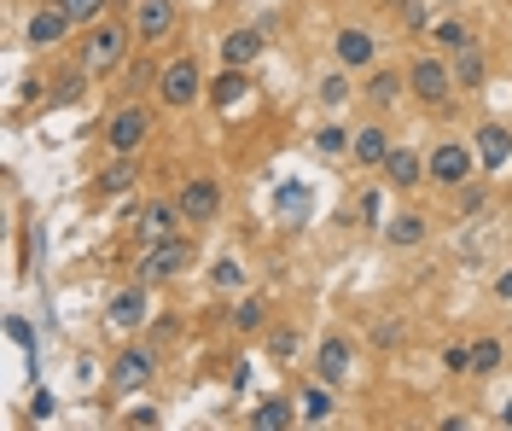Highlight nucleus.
Here are the masks:
<instances>
[{
  "label": "nucleus",
  "mask_w": 512,
  "mask_h": 431,
  "mask_svg": "<svg viewBox=\"0 0 512 431\" xmlns=\"http://www.w3.org/2000/svg\"><path fill=\"white\" fill-rule=\"evenodd\" d=\"M128 47H134V24L128 18H99L88 30H76V70L82 76H111L128 65Z\"/></svg>",
  "instance_id": "nucleus-1"
},
{
  "label": "nucleus",
  "mask_w": 512,
  "mask_h": 431,
  "mask_svg": "<svg viewBox=\"0 0 512 431\" xmlns=\"http://www.w3.org/2000/svg\"><path fill=\"white\" fill-rule=\"evenodd\" d=\"M192 263H198V245L175 228V233H163V239H152V245H140V257H134V280H146V286H169V280H181Z\"/></svg>",
  "instance_id": "nucleus-2"
},
{
  "label": "nucleus",
  "mask_w": 512,
  "mask_h": 431,
  "mask_svg": "<svg viewBox=\"0 0 512 431\" xmlns=\"http://www.w3.org/2000/svg\"><path fill=\"white\" fill-rule=\"evenodd\" d=\"M402 70H408V100L431 105V111H443V105L460 94V82H454V59L437 53V47H419Z\"/></svg>",
  "instance_id": "nucleus-3"
},
{
  "label": "nucleus",
  "mask_w": 512,
  "mask_h": 431,
  "mask_svg": "<svg viewBox=\"0 0 512 431\" xmlns=\"http://www.w3.org/2000/svg\"><path fill=\"white\" fill-rule=\"evenodd\" d=\"M483 164H478V146L472 140H460V134H448L437 140L431 152H425V187H443V193H460L466 181H478Z\"/></svg>",
  "instance_id": "nucleus-4"
},
{
  "label": "nucleus",
  "mask_w": 512,
  "mask_h": 431,
  "mask_svg": "<svg viewBox=\"0 0 512 431\" xmlns=\"http://www.w3.org/2000/svg\"><path fill=\"white\" fill-rule=\"evenodd\" d=\"M158 105L163 111H192V105L210 94V82H204V70H198V59L192 53H181V59H163V70H158Z\"/></svg>",
  "instance_id": "nucleus-5"
},
{
  "label": "nucleus",
  "mask_w": 512,
  "mask_h": 431,
  "mask_svg": "<svg viewBox=\"0 0 512 431\" xmlns=\"http://www.w3.org/2000/svg\"><path fill=\"white\" fill-rule=\"evenodd\" d=\"M152 129H158L152 105L146 100H123L111 117H105V152H146Z\"/></svg>",
  "instance_id": "nucleus-6"
},
{
  "label": "nucleus",
  "mask_w": 512,
  "mask_h": 431,
  "mask_svg": "<svg viewBox=\"0 0 512 431\" xmlns=\"http://www.w3.org/2000/svg\"><path fill=\"white\" fill-rule=\"evenodd\" d=\"M175 204H181V222H192V228H210V222L222 216L227 193H222V181H216V175H187V181L175 187Z\"/></svg>",
  "instance_id": "nucleus-7"
},
{
  "label": "nucleus",
  "mask_w": 512,
  "mask_h": 431,
  "mask_svg": "<svg viewBox=\"0 0 512 431\" xmlns=\"http://www.w3.org/2000/svg\"><path fill=\"white\" fill-rule=\"evenodd\" d=\"M128 24L140 47H163L169 35L181 30V0H134L128 6Z\"/></svg>",
  "instance_id": "nucleus-8"
},
{
  "label": "nucleus",
  "mask_w": 512,
  "mask_h": 431,
  "mask_svg": "<svg viewBox=\"0 0 512 431\" xmlns=\"http://www.w3.org/2000/svg\"><path fill=\"white\" fill-rule=\"evenodd\" d=\"M158 344H123L117 350V362H111V385L117 391H146L152 379H158Z\"/></svg>",
  "instance_id": "nucleus-9"
},
{
  "label": "nucleus",
  "mask_w": 512,
  "mask_h": 431,
  "mask_svg": "<svg viewBox=\"0 0 512 431\" xmlns=\"http://www.w3.org/2000/svg\"><path fill=\"white\" fill-rule=\"evenodd\" d=\"M332 53H338L344 70H373L379 65V35L367 30V24H338L332 30Z\"/></svg>",
  "instance_id": "nucleus-10"
},
{
  "label": "nucleus",
  "mask_w": 512,
  "mask_h": 431,
  "mask_svg": "<svg viewBox=\"0 0 512 431\" xmlns=\"http://www.w3.org/2000/svg\"><path fill=\"white\" fill-rule=\"evenodd\" d=\"M105 321L117 332H140L152 321V298H146V280H134V286H117L111 298H105Z\"/></svg>",
  "instance_id": "nucleus-11"
},
{
  "label": "nucleus",
  "mask_w": 512,
  "mask_h": 431,
  "mask_svg": "<svg viewBox=\"0 0 512 431\" xmlns=\"http://www.w3.org/2000/svg\"><path fill=\"white\" fill-rule=\"evenodd\" d=\"M70 35H76V24H70L64 6H35L30 18H24V41H30L35 53H53V47H64Z\"/></svg>",
  "instance_id": "nucleus-12"
},
{
  "label": "nucleus",
  "mask_w": 512,
  "mask_h": 431,
  "mask_svg": "<svg viewBox=\"0 0 512 431\" xmlns=\"http://www.w3.org/2000/svg\"><path fill=\"white\" fill-rule=\"evenodd\" d=\"M379 181L390 187V193H414V187H425V152L408 146V140H396L390 158H384V169H379Z\"/></svg>",
  "instance_id": "nucleus-13"
},
{
  "label": "nucleus",
  "mask_w": 512,
  "mask_h": 431,
  "mask_svg": "<svg viewBox=\"0 0 512 431\" xmlns=\"http://www.w3.org/2000/svg\"><path fill=\"white\" fill-rule=\"evenodd\" d=\"M140 175H146V169H140V152H111V164L94 175V193L99 199H123V193L140 187Z\"/></svg>",
  "instance_id": "nucleus-14"
},
{
  "label": "nucleus",
  "mask_w": 512,
  "mask_h": 431,
  "mask_svg": "<svg viewBox=\"0 0 512 431\" xmlns=\"http://www.w3.org/2000/svg\"><path fill=\"white\" fill-rule=\"evenodd\" d=\"M361 100L373 105V111H396V105L408 100V70L373 65L367 70V82H361Z\"/></svg>",
  "instance_id": "nucleus-15"
},
{
  "label": "nucleus",
  "mask_w": 512,
  "mask_h": 431,
  "mask_svg": "<svg viewBox=\"0 0 512 431\" xmlns=\"http://www.w3.org/2000/svg\"><path fill=\"white\" fill-rule=\"evenodd\" d=\"M355 367V344L344 338V332H326L315 350V379H326V385H344Z\"/></svg>",
  "instance_id": "nucleus-16"
},
{
  "label": "nucleus",
  "mask_w": 512,
  "mask_h": 431,
  "mask_svg": "<svg viewBox=\"0 0 512 431\" xmlns=\"http://www.w3.org/2000/svg\"><path fill=\"white\" fill-rule=\"evenodd\" d=\"M390 146H396V140H390V129H384L379 117H373V123H361V129H350V158H355L361 169H373V175L384 169Z\"/></svg>",
  "instance_id": "nucleus-17"
},
{
  "label": "nucleus",
  "mask_w": 512,
  "mask_h": 431,
  "mask_svg": "<svg viewBox=\"0 0 512 431\" xmlns=\"http://www.w3.org/2000/svg\"><path fill=\"white\" fill-rule=\"evenodd\" d=\"M379 239L390 251H414L431 239V216H419V210H396V216H384L379 222Z\"/></svg>",
  "instance_id": "nucleus-18"
},
{
  "label": "nucleus",
  "mask_w": 512,
  "mask_h": 431,
  "mask_svg": "<svg viewBox=\"0 0 512 431\" xmlns=\"http://www.w3.org/2000/svg\"><path fill=\"white\" fill-rule=\"evenodd\" d=\"M425 41H431L437 53H448V59H460L466 47H478V30H472L466 18H437V24H431V35H425Z\"/></svg>",
  "instance_id": "nucleus-19"
},
{
  "label": "nucleus",
  "mask_w": 512,
  "mask_h": 431,
  "mask_svg": "<svg viewBox=\"0 0 512 431\" xmlns=\"http://www.w3.org/2000/svg\"><path fill=\"white\" fill-rule=\"evenodd\" d=\"M245 426H251V431H286V426H297V402H291V397H262L251 414H245Z\"/></svg>",
  "instance_id": "nucleus-20"
},
{
  "label": "nucleus",
  "mask_w": 512,
  "mask_h": 431,
  "mask_svg": "<svg viewBox=\"0 0 512 431\" xmlns=\"http://www.w3.org/2000/svg\"><path fill=\"white\" fill-rule=\"evenodd\" d=\"M338 385H326V379H315V385H303L297 391V420H309V426H326L332 420V408H338V397H332Z\"/></svg>",
  "instance_id": "nucleus-21"
},
{
  "label": "nucleus",
  "mask_w": 512,
  "mask_h": 431,
  "mask_svg": "<svg viewBox=\"0 0 512 431\" xmlns=\"http://www.w3.org/2000/svg\"><path fill=\"white\" fill-rule=\"evenodd\" d=\"M181 228V204L175 199H152L146 210H140V245H152V239H163V233Z\"/></svg>",
  "instance_id": "nucleus-22"
},
{
  "label": "nucleus",
  "mask_w": 512,
  "mask_h": 431,
  "mask_svg": "<svg viewBox=\"0 0 512 431\" xmlns=\"http://www.w3.org/2000/svg\"><path fill=\"white\" fill-rule=\"evenodd\" d=\"M262 30H227L222 35V65H239V70H251L256 59H262Z\"/></svg>",
  "instance_id": "nucleus-23"
},
{
  "label": "nucleus",
  "mask_w": 512,
  "mask_h": 431,
  "mask_svg": "<svg viewBox=\"0 0 512 431\" xmlns=\"http://www.w3.org/2000/svg\"><path fill=\"white\" fill-rule=\"evenodd\" d=\"M245 88H251V76L239 65H222V76H210V94L204 100L216 105V111H233V105L245 100Z\"/></svg>",
  "instance_id": "nucleus-24"
},
{
  "label": "nucleus",
  "mask_w": 512,
  "mask_h": 431,
  "mask_svg": "<svg viewBox=\"0 0 512 431\" xmlns=\"http://www.w3.org/2000/svg\"><path fill=\"white\" fill-rule=\"evenodd\" d=\"M262 350H268V362H274V367H291L297 356H303V332L280 321V327H268V332H262Z\"/></svg>",
  "instance_id": "nucleus-25"
},
{
  "label": "nucleus",
  "mask_w": 512,
  "mask_h": 431,
  "mask_svg": "<svg viewBox=\"0 0 512 431\" xmlns=\"http://www.w3.org/2000/svg\"><path fill=\"white\" fill-rule=\"evenodd\" d=\"M472 146H478V164H483V169H501V164L512 158V134L501 129V123H483Z\"/></svg>",
  "instance_id": "nucleus-26"
},
{
  "label": "nucleus",
  "mask_w": 512,
  "mask_h": 431,
  "mask_svg": "<svg viewBox=\"0 0 512 431\" xmlns=\"http://www.w3.org/2000/svg\"><path fill=\"white\" fill-rule=\"evenodd\" d=\"M507 367V344L501 338H478L472 344V379H495Z\"/></svg>",
  "instance_id": "nucleus-27"
},
{
  "label": "nucleus",
  "mask_w": 512,
  "mask_h": 431,
  "mask_svg": "<svg viewBox=\"0 0 512 431\" xmlns=\"http://www.w3.org/2000/svg\"><path fill=\"white\" fill-rule=\"evenodd\" d=\"M268 327H274V321H268V303H262V298H239V309H233V332L262 338Z\"/></svg>",
  "instance_id": "nucleus-28"
},
{
  "label": "nucleus",
  "mask_w": 512,
  "mask_h": 431,
  "mask_svg": "<svg viewBox=\"0 0 512 431\" xmlns=\"http://www.w3.org/2000/svg\"><path fill=\"white\" fill-rule=\"evenodd\" d=\"M483 76H489V65H483V47H466V53L454 59V82H460V94H478Z\"/></svg>",
  "instance_id": "nucleus-29"
},
{
  "label": "nucleus",
  "mask_w": 512,
  "mask_h": 431,
  "mask_svg": "<svg viewBox=\"0 0 512 431\" xmlns=\"http://www.w3.org/2000/svg\"><path fill=\"white\" fill-rule=\"evenodd\" d=\"M158 70L163 65H152V59H134V65H123V82H117V88H123V100H140L146 88H158Z\"/></svg>",
  "instance_id": "nucleus-30"
},
{
  "label": "nucleus",
  "mask_w": 512,
  "mask_h": 431,
  "mask_svg": "<svg viewBox=\"0 0 512 431\" xmlns=\"http://www.w3.org/2000/svg\"><path fill=\"white\" fill-rule=\"evenodd\" d=\"M315 152L320 158H344V152H350V129H344V123H320L315 129Z\"/></svg>",
  "instance_id": "nucleus-31"
},
{
  "label": "nucleus",
  "mask_w": 512,
  "mask_h": 431,
  "mask_svg": "<svg viewBox=\"0 0 512 431\" xmlns=\"http://www.w3.org/2000/svg\"><path fill=\"white\" fill-rule=\"evenodd\" d=\"M111 6H117V0H64V12H70L76 30H88V24H99V18H111Z\"/></svg>",
  "instance_id": "nucleus-32"
},
{
  "label": "nucleus",
  "mask_w": 512,
  "mask_h": 431,
  "mask_svg": "<svg viewBox=\"0 0 512 431\" xmlns=\"http://www.w3.org/2000/svg\"><path fill=\"white\" fill-rule=\"evenodd\" d=\"M350 94H355V88H350V70H344V65L320 76V100H326V105H344Z\"/></svg>",
  "instance_id": "nucleus-33"
},
{
  "label": "nucleus",
  "mask_w": 512,
  "mask_h": 431,
  "mask_svg": "<svg viewBox=\"0 0 512 431\" xmlns=\"http://www.w3.org/2000/svg\"><path fill=\"white\" fill-rule=\"evenodd\" d=\"M210 280H216V292H239V286H245V268H239V257H216Z\"/></svg>",
  "instance_id": "nucleus-34"
},
{
  "label": "nucleus",
  "mask_w": 512,
  "mask_h": 431,
  "mask_svg": "<svg viewBox=\"0 0 512 431\" xmlns=\"http://www.w3.org/2000/svg\"><path fill=\"white\" fill-rule=\"evenodd\" d=\"M396 18H402V30L408 35H431V12H425V0H402Z\"/></svg>",
  "instance_id": "nucleus-35"
},
{
  "label": "nucleus",
  "mask_w": 512,
  "mask_h": 431,
  "mask_svg": "<svg viewBox=\"0 0 512 431\" xmlns=\"http://www.w3.org/2000/svg\"><path fill=\"white\" fill-rule=\"evenodd\" d=\"M443 367L454 379H472V344H448L443 350Z\"/></svg>",
  "instance_id": "nucleus-36"
},
{
  "label": "nucleus",
  "mask_w": 512,
  "mask_h": 431,
  "mask_svg": "<svg viewBox=\"0 0 512 431\" xmlns=\"http://www.w3.org/2000/svg\"><path fill=\"white\" fill-rule=\"evenodd\" d=\"M355 216H361V228H379V222H373V216H379V193H373V187L355 199Z\"/></svg>",
  "instance_id": "nucleus-37"
},
{
  "label": "nucleus",
  "mask_w": 512,
  "mask_h": 431,
  "mask_svg": "<svg viewBox=\"0 0 512 431\" xmlns=\"http://www.w3.org/2000/svg\"><path fill=\"white\" fill-rule=\"evenodd\" d=\"M489 292H495L501 303H512V268H501V274H495V286H489Z\"/></svg>",
  "instance_id": "nucleus-38"
},
{
  "label": "nucleus",
  "mask_w": 512,
  "mask_h": 431,
  "mask_svg": "<svg viewBox=\"0 0 512 431\" xmlns=\"http://www.w3.org/2000/svg\"><path fill=\"white\" fill-rule=\"evenodd\" d=\"M501 426H512V397H507V402H501Z\"/></svg>",
  "instance_id": "nucleus-39"
},
{
  "label": "nucleus",
  "mask_w": 512,
  "mask_h": 431,
  "mask_svg": "<svg viewBox=\"0 0 512 431\" xmlns=\"http://www.w3.org/2000/svg\"><path fill=\"white\" fill-rule=\"evenodd\" d=\"M379 6H390V12H402V0H379Z\"/></svg>",
  "instance_id": "nucleus-40"
},
{
  "label": "nucleus",
  "mask_w": 512,
  "mask_h": 431,
  "mask_svg": "<svg viewBox=\"0 0 512 431\" xmlns=\"http://www.w3.org/2000/svg\"><path fill=\"white\" fill-rule=\"evenodd\" d=\"M35 6H64V0H35Z\"/></svg>",
  "instance_id": "nucleus-41"
}]
</instances>
